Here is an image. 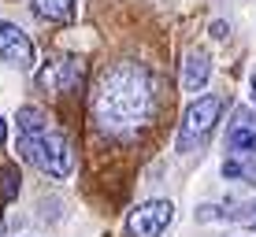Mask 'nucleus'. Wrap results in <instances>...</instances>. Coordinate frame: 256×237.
I'll return each mask as SVG.
<instances>
[{"label":"nucleus","mask_w":256,"mask_h":237,"mask_svg":"<svg viewBox=\"0 0 256 237\" xmlns=\"http://www.w3.org/2000/svg\"><path fill=\"white\" fill-rule=\"evenodd\" d=\"M152 108H156V89L145 63L122 59L100 74V85L93 93V115L104 134L116 137L138 134L152 119Z\"/></svg>","instance_id":"nucleus-1"},{"label":"nucleus","mask_w":256,"mask_h":237,"mask_svg":"<svg viewBox=\"0 0 256 237\" xmlns=\"http://www.w3.org/2000/svg\"><path fill=\"white\" fill-rule=\"evenodd\" d=\"M19 152L48 178H67L74 171V145L41 108L19 111Z\"/></svg>","instance_id":"nucleus-2"},{"label":"nucleus","mask_w":256,"mask_h":237,"mask_svg":"<svg viewBox=\"0 0 256 237\" xmlns=\"http://www.w3.org/2000/svg\"><path fill=\"white\" fill-rule=\"evenodd\" d=\"M219 115H223V96H197V100L186 108L182 122H178V141H174V148H178V152L200 148L212 137Z\"/></svg>","instance_id":"nucleus-3"},{"label":"nucleus","mask_w":256,"mask_h":237,"mask_svg":"<svg viewBox=\"0 0 256 237\" xmlns=\"http://www.w3.org/2000/svg\"><path fill=\"white\" fill-rule=\"evenodd\" d=\"M82 82H86V63L78 56H60L38 74V85L52 93H78Z\"/></svg>","instance_id":"nucleus-4"},{"label":"nucleus","mask_w":256,"mask_h":237,"mask_svg":"<svg viewBox=\"0 0 256 237\" xmlns=\"http://www.w3.org/2000/svg\"><path fill=\"white\" fill-rule=\"evenodd\" d=\"M174 219V204L171 200H145L130 212V234L134 237H160Z\"/></svg>","instance_id":"nucleus-5"},{"label":"nucleus","mask_w":256,"mask_h":237,"mask_svg":"<svg viewBox=\"0 0 256 237\" xmlns=\"http://www.w3.org/2000/svg\"><path fill=\"white\" fill-rule=\"evenodd\" d=\"M0 59L15 71H30L34 67V41L26 37L15 22L0 19Z\"/></svg>","instance_id":"nucleus-6"},{"label":"nucleus","mask_w":256,"mask_h":237,"mask_svg":"<svg viewBox=\"0 0 256 237\" xmlns=\"http://www.w3.org/2000/svg\"><path fill=\"white\" fill-rule=\"evenodd\" d=\"M208 78H212V59H208V52L193 48L190 56H186V63H182V89H186V93H200V89L208 85Z\"/></svg>","instance_id":"nucleus-7"},{"label":"nucleus","mask_w":256,"mask_h":237,"mask_svg":"<svg viewBox=\"0 0 256 237\" xmlns=\"http://www.w3.org/2000/svg\"><path fill=\"white\" fill-rule=\"evenodd\" d=\"M34 15L45 22H70L74 19V0H30Z\"/></svg>","instance_id":"nucleus-8"},{"label":"nucleus","mask_w":256,"mask_h":237,"mask_svg":"<svg viewBox=\"0 0 256 237\" xmlns=\"http://www.w3.org/2000/svg\"><path fill=\"white\" fill-rule=\"evenodd\" d=\"M230 148H234L238 156H256V130L234 126L230 130Z\"/></svg>","instance_id":"nucleus-9"},{"label":"nucleus","mask_w":256,"mask_h":237,"mask_svg":"<svg viewBox=\"0 0 256 237\" xmlns=\"http://www.w3.org/2000/svg\"><path fill=\"white\" fill-rule=\"evenodd\" d=\"M223 178H242V163H238V160H226V163H223Z\"/></svg>","instance_id":"nucleus-10"},{"label":"nucleus","mask_w":256,"mask_h":237,"mask_svg":"<svg viewBox=\"0 0 256 237\" xmlns=\"http://www.w3.org/2000/svg\"><path fill=\"white\" fill-rule=\"evenodd\" d=\"M4 182H8V186H4V200H12L15 197V171H12V167L4 171Z\"/></svg>","instance_id":"nucleus-11"},{"label":"nucleus","mask_w":256,"mask_h":237,"mask_svg":"<svg viewBox=\"0 0 256 237\" xmlns=\"http://www.w3.org/2000/svg\"><path fill=\"white\" fill-rule=\"evenodd\" d=\"M4 137H8V126H4V115H0V145H4Z\"/></svg>","instance_id":"nucleus-12"},{"label":"nucleus","mask_w":256,"mask_h":237,"mask_svg":"<svg viewBox=\"0 0 256 237\" xmlns=\"http://www.w3.org/2000/svg\"><path fill=\"white\" fill-rule=\"evenodd\" d=\"M252 93H256V78H252Z\"/></svg>","instance_id":"nucleus-13"}]
</instances>
